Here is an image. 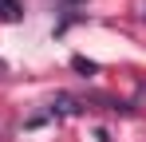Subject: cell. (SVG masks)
<instances>
[{
	"instance_id": "5b68a950",
	"label": "cell",
	"mask_w": 146,
	"mask_h": 142,
	"mask_svg": "<svg viewBox=\"0 0 146 142\" xmlns=\"http://www.w3.org/2000/svg\"><path fill=\"white\" fill-rule=\"evenodd\" d=\"M63 4H87V0H63Z\"/></svg>"
},
{
	"instance_id": "6da1fadb",
	"label": "cell",
	"mask_w": 146,
	"mask_h": 142,
	"mask_svg": "<svg viewBox=\"0 0 146 142\" xmlns=\"http://www.w3.org/2000/svg\"><path fill=\"white\" fill-rule=\"evenodd\" d=\"M79 111H83V103H79L75 95H67V91H59L55 99H51V107H48L51 118H67V115H79Z\"/></svg>"
},
{
	"instance_id": "3957f363",
	"label": "cell",
	"mask_w": 146,
	"mask_h": 142,
	"mask_svg": "<svg viewBox=\"0 0 146 142\" xmlns=\"http://www.w3.org/2000/svg\"><path fill=\"white\" fill-rule=\"evenodd\" d=\"M71 67L83 75V79H91V75H99V63L95 59H87V55H71Z\"/></svg>"
},
{
	"instance_id": "8992f818",
	"label": "cell",
	"mask_w": 146,
	"mask_h": 142,
	"mask_svg": "<svg viewBox=\"0 0 146 142\" xmlns=\"http://www.w3.org/2000/svg\"><path fill=\"white\" fill-rule=\"evenodd\" d=\"M4 71H8V67H4V59H0V75H4Z\"/></svg>"
},
{
	"instance_id": "277c9868",
	"label": "cell",
	"mask_w": 146,
	"mask_h": 142,
	"mask_svg": "<svg viewBox=\"0 0 146 142\" xmlns=\"http://www.w3.org/2000/svg\"><path fill=\"white\" fill-rule=\"evenodd\" d=\"M83 20V16H79V12H67V16H63V20L55 24V36H63V32H67V28H71V24H79Z\"/></svg>"
},
{
	"instance_id": "7a4b0ae2",
	"label": "cell",
	"mask_w": 146,
	"mask_h": 142,
	"mask_svg": "<svg viewBox=\"0 0 146 142\" xmlns=\"http://www.w3.org/2000/svg\"><path fill=\"white\" fill-rule=\"evenodd\" d=\"M20 16H24V4H20V0H0V20L16 24Z\"/></svg>"
}]
</instances>
